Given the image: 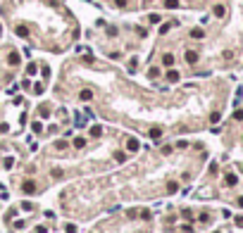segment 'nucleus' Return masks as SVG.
I'll return each instance as SVG.
<instances>
[{"mask_svg": "<svg viewBox=\"0 0 243 233\" xmlns=\"http://www.w3.org/2000/svg\"><path fill=\"white\" fill-rule=\"evenodd\" d=\"M138 148H141V145H138V138H129V140H126V150H129V152H136Z\"/></svg>", "mask_w": 243, "mask_h": 233, "instance_id": "f257e3e1", "label": "nucleus"}, {"mask_svg": "<svg viewBox=\"0 0 243 233\" xmlns=\"http://www.w3.org/2000/svg\"><path fill=\"white\" fill-rule=\"evenodd\" d=\"M22 190H24L26 195H31V193H36V183H33V181H24V186H22Z\"/></svg>", "mask_w": 243, "mask_h": 233, "instance_id": "f03ea898", "label": "nucleus"}, {"mask_svg": "<svg viewBox=\"0 0 243 233\" xmlns=\"http://www.w3.org/2000/svg\"><path fill=\"white\" fill-rule=\"evenodd\" d=\"M186 62L188 64H196L198 62V52L196 50H186Z\"/></svg>", "mask_w": 243, "mask_h": 233, "instance_id": "7ed1b4c3", "label": "nucleus"}, {"mask_svg": "<svg viewBox=\"0 0 243 233\" xmlns=\"http://www.w3.org/2000/svg\"><path fill=\"white\" fill-rule=\"evenodd\" d=\"M179 76H181V74H179L177 69H169V71H167V81H169V83H177Z\"/></svg>", "mask_w": 243, "mask_h": 233, "instance_id": "20e7f679", "label": "nucleus"}, {"mask_svg": "<svg viewBox=\"0 0 243 233\" xmlns=\"http://www.w3.org/2000/svg\"><path fill=\"white\" fill-rule=\"evenodd\" d=\"M224 183H227V186H236V183H238L236 174H227V176H224Z\"/></svg>", "mask_w": 243, "mask_h": 233, "instance_id": "39448f33", "label": "nucleus"}, {"mask_svg": "<svg viewBox=\"0 0 243 233\" xmlns=\"http://www.w3.org/2000/svg\"><path fill=\"white\" fill-rule=\"evenodd\" d=\"M162 64H165V67H172V64H174V55H172V52L162 55Z\"/></svg>", "mask_w": 243, "mask_h": 233, "instance_id": "423d86ee", "label": "nucleus"}, {"mask_svg": "<svg viewBox=\"0 0 243 233\" xmlns=\"http://www.w3.org/2000/svg\"><path fill=\"white\" fill-rule=\"evenodd\" d=\"M14 33L22 36V38H26V36H29V29H26V26H14Z\"/></svg>", "mask_w": 243, "mask_h": 233, "instance_id": "0eeeda50", "label": "nucleus"}, {"mask_svg": "<svg viewBox=\"0 0 243 233\" xmlns=\"http://www.w3.org/2000/svg\"><path fill=\"white\" fill-rule=\"evenodd\" d=\"M7 62L14 67V64H19V52H10V57H7Z\"/></svg>", "mask_w": 243, "mask_h": 233, "instance_id": "6e6552de", "label": "nucleus"}, {"mask_svg": "<svg viewBox=\"0 0 243 233\" xmlns=\"http://www.w3.org/2000/svg\"><path fill=\"white\" fill-rule=\"evenodd\" d=\"M148 76H150V79H158V76H160V69H158V67H150V69H148Z\"/></svg>", "mask_w": 243, "mask_h": 233, "instance_id": "1a4fd4ad", "label": "nucleus"}, {"mask_svg": "<svg viewBox=\"0 0 243 233\" xmlns=\"http://www.w3.org/2000/svg\"><path fill=\"white\" fill-rule=\"evenodd\" d=\"M36 71H38V67H36V62H31V64L26 67V74H29V76H33V74H36Z\"/></svg>", "mask_w": 243, "mask_h": 233, "instance_id": "9d476101", "label": "nucleus"}, {"mask_svg": "<svg viewBox=\"0 0 243 233\" xmlns=\"http://www.w3.org/2000/svg\"><path fill=\"white\" fill-rule=\"evenodd\" d=\"M203 29H193V31H191V38H203Z\"/></svg>", "mask_w": 243, "mask_h": 233, "instance_id": "9b49d317", "label": "nucleus"}, {"mask_svg": "<svg viewBox=\"0 0 243 233\" xmlns=\"http://www.w3.org/2000/svg\"><path fill=\"white\" fill-rule=\"evenodd\" d=\"M165 7H172V10L179 7V0H165Z\"/></svg>", "mask_w": 243, "mask_h": 233, "instance_id": "f8f14e48", "label": "nucleus"}, {"mask_svg": "<svg viewBox=\"0 0 243 233\" xmlns=\"http://www.w3.org/2000/svg\"><path fill=\"white\" fill-rule=\"evenodd\" d=\"M88 133H91V136H100V133H102V129H100V126H91V129H88Z\"/></svg>", "mask_w": 243, "mask_h": 233, "instance_id": "ddd939ff", "label": "nucleus"}, {"mask_svg": "<svg viewBox=\"0 0 243 233\" xmlns=\"http://www.w3.org/2000/svg\"><path fill=\"white\" fill-rule=\"evenodd\" d=\"M79 98H81V100H91V98H93V93H91V91H81V95H79Z\"/></svg>", "mask_w": 243, "mask_h": 233, "instance_id": "4468645a", "label": "nucleus"}, {"mask_svg": "<svg viewBox=\"0 0 243 233\" xmlns=\"http://www.w3.org/2000/svg\"><path fill=\"white\" fill-rule=\"evenodd\" d=\"M148 22L150 24H158L160 22V14H148Z\"/></svg>", "mask_w": 243, "mask_h": 233, "instance_id": "2eb2a0df", "label": "nucleus"}, {"mask_svg": "<svg viewBox=\"0 0 243 233\" xmlns=\"http://www.w3.org/2000/svg\"><path fill=\"white\" fill-rule=\"evenodd\" d=\"M31 129L38 133V131H43V124H41V121H33V124H31Z\"/></svg>", "mask_w": 243, "mask_h": 233, "instance_id": "dca6fc26", "label": "nucleus"}, {"mask_svg": "<svg viewBox=\"0 0 243 233\" xmlns=\"http://www.w3.org/2000/svg\"><path fill=\"white\" fill-rule=\"evenodd\" d=\"M33 93L41 95V93H43V83H33Z\"/></svg>", "mask_w": 243, "mask_h": 233, "instance_id": "f3484780", "label": "nucleus"}, {"mask_svg": "<svg viewBox=\"0 0 243 233\" xmlns=\"http://www.w3.org/2000/svg\"><path fill=\"white\" fill-rule=\"evenodd\" d=\"M215 14L217 17H224V5H215Z\"/></svg>", "mask_w": 243, "mask_h": 233, "instance_id": "a211bd4d", "label": "nucleus"}, {"mask_svg": "<svg viewBox=\"0 0 243 233\" xmlns=\"http://www.w3.org/2000/svg\"><path fill=\"white\" fill-rule=\"evenodd\" d=\"M83 145H86L83 138H74V148H83Z\"/></svg>", "mask_w": 243, "mask_h": 233, "instance_id": "6ab92c4d", "label": "nucleus"}, {"mask_svg": "<svg viewBox=\"0 0 243 233\" xmlns=\"http://www.w3.org/2000/svg\"><path fill=\"white\" fill-rule=\"evenodd\" d=\"M136 67H138V60H136V57H134V60H129V71H134Z\"/></svg>", "mask_w": 243, "mask_h": 233, "instance_id": "aec40b11", "label": "nucleus"}, {"mask_svg": "<svg viewBox=\"0 0 243 233\" xmlns=\"http://www.w3.org/2000/svg\"><path fill=\"white\" fill-rule=\"evenodd\" d=\"M150 136H153V138H160V136H162V129H153Z\"/></svg>", "mask_w": 243, "mask_h": 233, "instance_id": "412c9836", "label": "nucleus"}, {"mask_svg": "<svg viewBox=\"0 0 243 233\" xmlns=\"http://www.w3.org/2000/svg\"><path fill=\"white\" fill-rule=\"evenodd\" d=\"M210 121L217 124V121H219V112H212V114H210Z\"/></svg>", "mask_w": 243, "mask_h": 233, "instance_id": "4be33fe9", "label": "nucleus"}, {"mask_svg": "<svg viewBox=\"0 0 243 233\" xmlns=\"http://www.w3.org/2000/svg\"><path fill=\"white\" fill-rule=\"evenodd\" d=\"M234 119H236V121H243V112L236 110V112H234Z\"/></svg>", "mask_w": 243, "mask_h": 233, "instance_id": "5701e85b", "label": "nucleus"}, {"mask_svg": "<svg viewBox=\"0 0 243 233\" xmlns=\"http://www.w3.org/2000/svg\"><path fill=\"white\" fill-rule=\"evenodd\" d=\"M167 190H169V193H172V195H174V193H177V190H179V188H177V183H169V186H167Z\"/></svg>", "mask_w": 243, "mask_h": 233, "instance_id": "b1692460", "label": "nucleus"}, {"mask_svg": "<svg viewBox=\"0 0 243 233\" xmlns=\"http://www.w3.org/2000/svg\"><path fill=\"white\" fill-rule=\"evenodd\" d=\"M12 164H14V159H12V157H7V159H5V169H12Z\"/></svg>", "mask_w": 243, "mask_h": 233, "instance_id": "393cba45", "label": "nucleus"}, {"mask_svg": "<svg viewBox=\"0 0 243 233\" xmlns=\"http://www.w3.org/2000/svg\"><path fill=\"white\" fill-rule=\"evenodd\" d=\"M169 29H172V24H162V26H160V33H167Z\"/></svg>", "mask_w": 243, "mask_h": 233, "instance_id": "a878e982", "label": "nucleus"}, {"mask_svg": "<svg viewBox=\"0 0 243 233\" xmlns=\"http://www.w3.org/2000/svg\"><path fill=\"white\" fill-rule=\"evenodd\" d=\"M50 114V107H41V117H48Z\"/></svg>", "mask_w": 243, "mask_h": 233, "instance_id": "bb28decb", "label": "nucleus"}, {"mask_svg": "<svg viewBox=\"0 0 243 233\" xmlns=\"http://www.w3.org/2000/svg\"><path fill=\"white\" fill-rule=\"evenodd\" d=\"M114 5L117 7H126V0H114Z\"/></svg>", "mask_w": 243, "mask_h": 233, "instance_id": "cd10ccee", "label": "nucleus"}, {"mask_svg": "<svg viewBox=\"0 0 243 233\" xmlns=\"http://www.w3.org/2000/svg\"><path fill=\"white\" fill-rule=\"evenodd\" d=\"M22 207H24L26 212H31V209H33V205H31V202H22Z\"/></svg>", "mask_w": 243, "mask_h": 233, "instance_id": "c85d7f7f", "label": "nucleus"}, {"mask_svg": "<svg viewBox=\"0 0 243 233\" xmlns=\"http://www.w3.org/2000/svg\"><path fill=\"white\" fill-rule=\"evenodd\" d=\"M67 233H76V226H72V224H67Z\"/></svg>", "mask_w": 243, "mask_h": 233, "instance_id": "c756f323", "label": "nucleus"}, {"mask_svg": "<svg viewBox=\"0 0 243 233\" xmlns=\"http://www.w3.org/2000/svg\"><path fill=\"white\" fill-rule=\"evenodd\" d=\"M236 224H238V226H243V217H236Z\"/></svg>", "mask_w": 243, "mask_h": 233, "instance_id": "7c9ffc66", "label": "nucleus"}, {"mask_svg": "<svg viewBox=\"0 0 243 233\" xmlns=\"http://www.w3.org/2000/svg\"><path fill=\"white\" fill-rule=\"evenodd\" d=\"M236 205H238V207L243 209V198H238V200H236Z\"/></svg>", "mask_w": 243, "mask_h": 233, "instance_id": "2f4dec72", "label": "nucleus"}, {"mask_svg": "<svg viewBox=\"0 0 243 233\" xmlns=\"http://www.w3.org/2000/svg\"><path fill=\"white\" fill-rule=\"evenodd\" d=\"M0 33H3V26H0Z\"/></svg>", "mask_w": 243, "mask_h": 233, "instance_id": "473e14b6", "label": "nucleus"}, {"mask_svg": "<svg viewBox=\"0 0 243 233\" xmlns=\"http://www.w3.org/2000/svg\"><path fill=\"white\" fill-rule=\"evenodd\" d=\"M217 233H219V231H217Z\"/></svg>", "mask_w": 243, "mask_h": 233, "instance_id": "72a5a7b5", "label": "nucleus"}]
</instances>
